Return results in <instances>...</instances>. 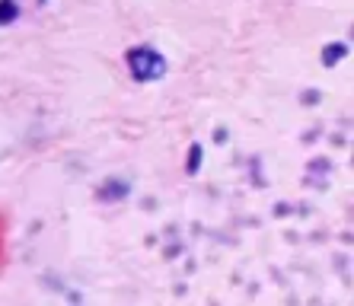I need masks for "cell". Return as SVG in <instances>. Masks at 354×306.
Returning a JSON list of instances; mask_svg holds the SVG:
<instances>
[{
    "mask_svg": "<svg viewBox=\"0 0 354 306\" xmlns=\"http://www.w3.org/2000/svg\"><path fill=\"white\" fill-rule=\"evenodd\" d=\"M124 64H128V74L138 83H157L166 77L169 70V61L163 58V51L153 48V45H134L124 55Z\"/></svg>",
    "mask_w": 354,
    "mask_h": 306,
    "instance_id": "obj_1",
    "label": "cell"
}]
</instances>
